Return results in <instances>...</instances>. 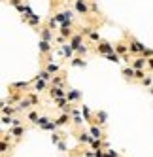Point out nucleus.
Returning <instances> with one entry per match:
<instances>
[{
    "label": "nucleus",
    "instance_id": "obj_1",
    "mask_svg": "<svg viewBox=\"0 0 153 157\" xmlns=\"http://www.w3.org/2000/svg\"><path fill=\"white\" fill-rule=\"evenodd\" d=\"M144 49H146V46H142L136 38L130 36V44H129V51L130 53H144Z\"/></svg>",
    "mask_w": 153,
    "mask_h": 157
},
{
    "label": "nucleus",
    "instance_id": "obj_2",
    "mask_svg": "<svg viewBox=\"0 0 153 157\" xmlns=\"http://www.w3.org/2000/svg\"><path fill=\"white\" fill-rule=\"evenodd\" d=\"M96 51H98V53H102V55H108V53H114L115 48L110 46V44H106V42H102V44H98V46H96Z\"/></svg>",
    "mask_w": 153,
    "mask_h": 157
},
{
    "label": "nucleus",
    "instance_id": "obj_3",
    "mask_svg": "<svg viewBox=\"0 0 153 157\" xmlns=\"http://www.w3.org/2000/svg\"><path fill=\"white\" fill-rule=\"evenodd\" d=\"M146 64H147V59H146V57H138V59H134V61H132V68L142 70Z\"/></svg>",
    "mask_w": 153,
    "mask_h": 157
},
{
    "label": "nucleus",
    "instance_id": "obj_4",
    "mask_svg": "<svg viewBox=\"0 0 153 157\" xmlns=\"http://www.w3.org/2000/svg\"><path fill=\"white\" fill-rule=\"evenodd\" d=\"M51 97H53V98H64V97H66V93H64L61 87H55V85H53V87H51Z\"/></svg>",
    "mask_w": 153,
    "mask_h": 157
},
{
    "label": "nucleus",
    "instance_id": "obj_5",
    "mask_svg": "<svg viewBox=\"0 0 153 157\" xmlns=\"http://www.w3.org/2000/svg\"><path fill=\"white\" fill-rule=\"evenodd\" d=\"M70 46H72L74 49H78L80 46H83V44H81V36H80V34H74V36H70Z\"/></svg>",
    "mask_w": 153,
    "mask_h": 157
},
{
    "label": "nucleus",
    "instance_id": "obj_6",
    "mask_svg": "<svg viewBox=\"0 0 153 157\" xmlns=\"http://www.w3.org/2000/svg\"><path fill=\"white\" fill-rule=\"evenodd\" d=\"M91 136H93V138H104L102 129L98 127V125H93V127H91Z\"/></svg>",
    "mask_w": 153,
    "mask_h": 157
},
{
    "label": "nucleus",
    "instance_id": "obj_7",
    "mask_svg": "<svg viewBox=\"0 0 153 157\" xmlns=\"http://www.w3.org/2000/svg\"><path fill=\"white\" fill-rule=\"evenodd\" d=\"M66 98H68V102H76V100L81 98V93L80 91H70V93H66Z\"/></svg>",
    "mask_w": 153,
    "mask_h": 157
},
{
    "label": "nucleus",
    "instance_id": "obj_8",
    "mask_svg": "<svg viewBox=\"0 0 153 157\" xmlns=\"http://www.w3.org/2000/svg\"><path fill=\"white\" fill-rule=\"evenodd\" d=\"M96 125H104V123H106V119H108V114H106V112L102 110V112H96Z\"/></svg>",
    "mask_w": 153,
    "mask_h": 157
},
{
    "label": "nucleus",
    "instance_id": "obj_9",
    "mask_svg": "<svg viewBox=\"0 0 153 157\" xmlns=\"http://www.w3.org/2000/svg\"><path fill=\"white\" fill-rule=\"evenodd\" d=\"M76 8H78L80 13H87V12H89V8H87V4L83 2V0H76Z\"/></svg>",
    "mask_w": 153,
    "mask_h": 157
},
{
    "label": "nucleus",
    "instance_id": "obj_10",
    "mask_svg": "<svg viewBox=\"0 0 153 157\" xmlns=\"http://www.w3.org/2000/svg\"><path fill=\"white\" fill-rule=\"evenodd\" d=\"M49 51H51L49 42H46V40H40V53H49Z\"/></svg>",
    "mask_w": 153,
    "mask_h": 157
},
{
    "label": "nucleus",
    "instance_id": "obj_11",
    "mask_svg": "<svg viewBox=\"0 0 153 157\" xmlns=\"http://www.w3.org/2000/svg\"><path fill=\"white\" fill-rule=\"evenodd\" d=\"M123 76H127V78H136V68L127 66V68H123Z\"/></svg>",
    "mask_w": 153,
    "mask_h": 157
},
{
    "label": "nucleus",
    "instance_id": "obj_12",
    "mask_svg": "<svg viewBox=\"0 0 153 157\" xmlns=\"http://www.w3.org/2000/svg\"><path fill=\"white\" fill-rule=\"evenodd\" d=\"M76 49L70 46V44H62V53L64 55H66V57H72V53H74Z\"/></svg>",
    "mask_w": 153,
    "mask_h": 157
},
{
    "label": "nucleus",
    "instance_id": "obj_13",
    "mask_svg": "<svg viewBox=\"0 0 153 157\" xmlns=\"http://www.w3.org/2000/svg\"><path fill=\"white\" fill-rule=\"evenodd\" d=\"M53 34H51V29H42V40H46V42H51Z\"/></svg>",
    "mask_w": 153,
    "mask_h": 157
},
{
    "label": "nucleus",
    "instance_id": "obj_14",
    "mask_svg": "<svg viewBox=\"0 0 153 157\" xmlns=\"http://www.w3.org/2000/svg\"><path fill=\"white\" fill-rule=\"evenodd\" d=\"M127 51H129V46H125V44H117L115 46V53L119 55H127Z\"/></svg>",
    "mask_w": 153,
    "mask_h": 157
},
{
    "label": "nucleus",
    "instance_id": "obj_15",
    "mask_svg": "<svg viewBox=\"0 0 153 157\" xmlns=\"http://www.w3.org/2000/svg\"><path fill=\"white\" fill-rule=\"evenodd\" d=\"M104 57L108 59V61H112V63H119V61H121V57H119V53H108V55H104Z\"/></svg>",
    "mask_w": 153,
    "mask_h": 157
},
{
    "label": "nucleus",
    "instance_id": "obj_16",
    "mask_svg": "<svg viewBox=\"0 0 153 157\" xmlns=\"http://www.w3.org/2000/svg\"><path fill=\"white\" fill-rule=\"evenodd\" d=\"M38 78H40V80H43V82H53V78H51V72H47V70H42Z\"/></svg>",
    "mask_w": 153,
    "mask_h": 157
},
{
    "label": "nucleus",
    "instance_id": "obj_17",
    "mask_svg": "<svg viewBox=\"0 0 153 157\" xmlns=\"http://www.w3.org/2000/svg\"><path fill=\"white\" fill-rule=\"evenodd\" d=\"M93 140H95V138L91 136L89 132H81V134H80V142H93Z\"/></svg>",
    "mask_w": 153,
    "mask_h": 157
},
{
    "label": "nucleus",
    "instance_id": "obj_18",
    "mask_svg": "<svg viewBox=\"0 0 153 157\" xmlns=\"http://www.w3.org/2000/svg\"><path fill=\"white\" fill-rule=\"evenodd\" d=\"M70 119V114H62L59 119H55V123H57V125H64V123H66Z\"/></svg>",
    "mask_w": 153,
    "mask_h": 157
},
{
    "label": "nucleus",
    "instance_id": "obj_19",
    "mask_svg": "<svg viewBox=\"0 0 153 157\" xmlns=\"http://www.w3.org/2000/svg\"><path fill=\"white\" fill-rule=\"evenodd\" d=\"M46 70H47V72H51V74H55V72H59V64H57V63H49Z\"/></svg>",
    "mask_w": 153,
    "mask_h": 157
},
{
    "label": "nucleus",
    "instance_id": "obj_20",
    "mask_svg": "<svg viewBox=\"0 0 153 157\" xmlns=\"http://www.w3.org/2000/svg\"><path fill=\"white\" fill-rule=\"evenodd\" d=\"M25 132V127H15V129H9V134H13V136H19V134Z\"/></svg>",
    "mask_w": 153,
    "mask_h": 157
},
{
    "label": "nucleus",
    "instance_id": "obj_21",
    "mask_svg": "<svg viewBox=\"0 0 153 157\" xmlns=\"http://www.w3.org/2000/svg\"><path fill=\"white\" fill-rule=\"evenodd\" d=\"M30 104V98H25V100H19V110H27Z\"/></svg>",
    "mask_w": 153,
    "mask_h": 157
},
{
    "label": "nucleus",
    "instance_id": "obj_22",
    "mask_svg": "<svg viewBox=\"0 0 153 157\" xmlns=\"http://www.w3.org/2000/svg\"><path fill=\"white\" fill-rule=\"evenodd\" d=\"M43 89H46V82L38 78V80H36V91H43Z\"/></svg>",
    "mask_w": 153,
    "mask_h": 157
},
{
    "label": "nucleus",
    "instance_id": "obj_23",
    "mask_svg": "<svg viewBox=\"0 0 153 157\" xmlns=\"http://www.w3.org/2000/svg\"><path fill=\"white\" fill-rule=\"evenodd\" d=\"M70 64H72V66H85V61H83V59H80V57H76Z\"/></svg>",
    "mask_w": 153,
    "mask_h": 157
},
{
    "label": "nucleus",
    "instance_id": "obj_24",
    "mask_svg": "<svg viewBox=\"0 0 153 157\" xmlns=\"http://www.w3.org/2000/svg\"><path fill=\"white\" fill-rule=\"evenodd\" d=\"M28 83L27 82H17V83H12V89H23V87H27Z\"/></svg>",
    "mask_w": 153,
    "mask_h": 157
},
{
    "label": "nucleus",
    "instance_id": "obj_25",
    "mask_svg": "<svg viewBox=\"0 0 153 157\" xmlns=\"http://www.w3.org/2000/svg\"><path fill=\"white\" fill-rule=\"evenodd\" d=\"M53 85H55V87H61L62 83H64V80H62V78H53V82H51Z\"/></svg>",
    "mask_w": 153,
    "mask_h": 157
},
{
    "label": "nucleus",
    "instance_id": "obj_26",
    "mask_svg": "<svg viewBox=\"0 0 153 157\" xmlns=\"http://www.w3.org/2000/svg\"><path fill=\"white\" fill-rule=\"evenodd\" d=\"M28 119H30L32 123H38V119H40V116H38V114H34V112H32V114H28Z\"/></svg>",
    "mask_w": 153,
    "mask_h": 157
},
{
    "label": "nucleus",
    "instance_id": "obj_27",
    "mask_svg": "<svg viewBox=\"0 0 153 157\" xmlns=\"http://www.w3.org/2000/svg\"><path fill=\"white\" fill-rule=\"evenodd\" d=\"M61 34H62V38H66V36H70V34H72V30H68V29L61 27Z\"/></svg>",
    "mask_w": 153,
    "mask_h": 157
},
{
    "label": "nucleus",
    "instance_id": "obj_28",
    "mask_svg": "<svg viewBox=\"0 0 153 157\" xmlns=\"http://www.w3.org/2000/svg\"><path fill=\"white\" fill-rule=\"evenodd\" d=\"M142 55H144L146 59H151L153 57V49H144V53H142Z\"/></svg>",
    "mask_w": 153,
    "mask_h": 157
},
{
    "label": "nucleus",
    "instance_id": "obj_29",
    "mask_svg": "<svg viewBox=\"0 0 153 157\" xmlns=\"http://www.w3.org/2000/svg\"><path fill=\"white\" fill-rule=\"evenodd\" d=\"M2 112H4V116H8V114L12 116V114H13L15 110H13V108H8V106H4V108H2Z\"/></svg>",
    "mask_w": 153,
    "mask_h": 157
},
{
    "label": "nucleus",
    "instance_id": "obj_30",
    "mask_svg": "<svg viewBox=\"0 0 153 157\" xmlns=\"http://www.w3.org/2000/svg\"><path fill=\"white\" fill-rule=\"evenodd\" d=\"M106 157H119L114 150H106Z\"/></svg>",
    "mask_w": 153,
    "mask_h": 157
},
{
    "label": "nucleus",
    "instance_id": "obj_31",
    "mask_svg": "<svg viewBox=\"0 0 153 157\" xmlns=\"http://www.w3.org/2000/svg\"><path fill=\"white\" fill-rule=\"evenodd\" d=\"M83 116L85 117H91V112H89V108H87V106H83Z\"/></svg>",
    "mask_w": 153,
    "mask_h": 157
},
{
    "label": "nucleus",
    "instance_id": "obj_32",
    "mask_svg": "<svg viewBox=\"0 0 153 157\" xmlns=\"http://www.w3.org/2000/svg\"><path fill=\"white\" fill-rule=\"evenodd\" d=\"M136 80H144V72L142 70H136Z\"/></svg>",
    "mask_w": 153,
    "mask_h": 157
},
{
    "label": "nucleus",
    "instance_id": "obj_33",
    "mask_svg": "<svg viewBox=\"0 0 153 157\" xmlns=\"http://www.w3.org/2000/svg\"><path fill=\"white\" fill-rule=\"evenodd\" d=\"M76 51H78V53H85V51H87V46H85V44H83V46H80L78 49H76Z\"/></svg>",
    "mask_w": 153,
    "mask_h": 157
},
{
    "label": "nucleus",
    "instance_id": "obj_34",
    "mask_svg": "<svg viewBox=\"0 0 153 157\" xmlns=\"http://www.w3.org/2000/svg\"><path fill=\"white\" fill-rule=\"evenodd\" d=\"M142 83H144V85H151V78H144V80H142Z\"/></svg>",
    "mask_w": 153,
    "mask_h": 157
},
{
    "label": "nucleus",
    "instance_id": "obj_35",
    "mask_svg": "<svg viewBox=\"0 0 153 157\" xmlns=\"http://www.w3.org/2000/svg\"><path fill=\"white\" fill-rule=\"evenodd\" d=\"M59 150L64 151V150H66V144H64V142H59Z\"/></svg>",
    "mask_w": 153,
    "mask_h": 157
},
{
    "label": "nucleus",
    "instance_id": "obj_36",
    "mask_svg": "<svg viewBox=\"0 0 153 157\" xmlns=\"http://www.w3.org/2000/svg\"><path fill=\"white\" fill-rule=\"evenodd\" d=\"M9 121H13V119H9L8 116H4V119H2V123H4V125H8V123H9Z\"/></svg>",
    "mask_w": 153,
    "mask_h": 157
},
{
    "label": "nucleus",
    "instance_id": "obj_37",
    "mask_svg": "<svg viewBox=\"0 0 153 157\" xmlns=\"http://www.w3.org/2000/svg\"><path fill=\"white\" fill-rule=\"evenodd\" d=\"M91 40H98V34H96V32H91Z\"/></svg>",
    "mask_w": 153,
    "mask_h": 157
}]
</instances>
